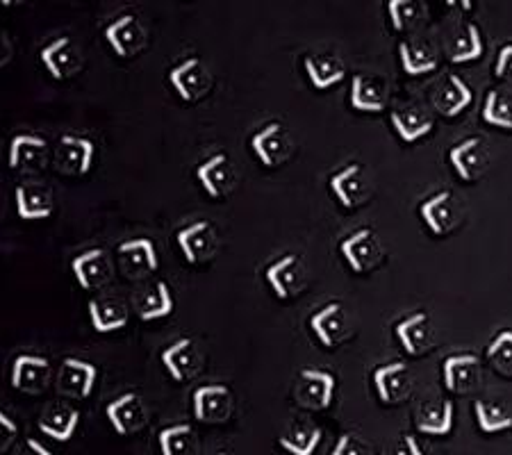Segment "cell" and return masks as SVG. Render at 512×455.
<instances>
[{"mask_svg":"<svg viewBox=\"0 0 512 455\" xmlns=\"http://www.w3.org/2000/svg\"><path fill=\"white\" fill-rule=\"evenodd\" d=\"M419 214L426 226L431 228L433 235L444 237L458 228L462 219V205L449 189H442L440 194H435L426 203H421Z\"/></svg>","mask_w":512,"mask_h":455,"instance_id":"cell-1","label":"cell"},{"mask_svg":"<svg viewBox=\"0 0 512 455\" xmlns=\"http://www.w3.org/2000/svg\"><path fill=\"white\" fill-rule=\"evenodd\" d=\"M251 148L258 160L267 169H276L285 164L292 155V139H289L283 123H269L251 139Z\"/></svg>","mask_w":512,"mask_h":455,"instance_id":"cell-2","label":"cell"},{"mask_svg":"<svg viewBox=\"0 0 512 455\" xmlns=\"http://www.w3.org/2000/svg\"><path fill=\"white\" fill-rule=\"evenodd\" d=\"M169 80L173 89L178 91V96L187 103L201 101L212 87L210 69L205 66L203 60H198V57H189L183 64H178L176 69L169 73Z\"/></svg>","mask_w":512,"mask_h":455,"instance_id":"cell-3","label":"cell"},{"mask_svg":"<svg viewBox=\"0 0 512 455\" xmlns=\"http://www.w3.org/2000/svg\"><path fill=\"white\" fill-rule=\"evenodd\" d=\"M340 251L344 255V260L349 262L351 271L355 273H367L371 269H376L378 262L383 260L381 242H378V237L371 228H360L358 233L346 237Z\"/></svg>","mask_w":512,"mask_h":455,"instance_id":"cell-4","label":"cell"},{"mask_svg":"<svg viewBox=\"0 0 512 455\" xmlns=\"http://www.w3.org/2000/svg\"><path fill=\"white\" fill-rule=\"evenodd\" d=\"M267 283L280 301H289L299 296L305 287L303 260L294 253L283 255V258L276 260L267 269Z\"/></svg>","mask_w":512,"mask_h":455,"instance_id":"cell-5","label":"cell"},{"mask_svg":"<svg viewBox=\"0 0 512 455\" xmlns=\"http://www.w3.org/2000/svg\"><path fill=\"white\" fill-rule=\"evenodd\" d=\"M310 328L326 349H335V346L349 339L351 321L342 303H328L326 308L312 314Z\"/></svg>","mask_w":512,"mask_h":455,"instance_id":"cell-6","label":"cell"},{"mask_svg":"<svg viewBox=\"0 0 512 455\" xmlns=\"http://www.w3.org/2000/svg\"><path fill=\"white\" fill-rule=\"evenodd\" d=\"M335 394V376L321 369H303L296 385V401L308 410H328Z\"/></svg>","mask_w":512,"mask_h":455,"instance_id":"cell-7","label":"cell"},{"mask_svg":"<svg viewBox=\"0 0 512 455\" xmlns=\"http://www.w3.org/2000/svg\"><path fill=\"white\" fill-rule=\"evenodd\" d=\"M449 162L460 180L476 182L487 171L490 153H487V146L481 137H469L462 144L451 148Z\"/></svg>","mask_w":512,"mask_h":455,"instance_id":"cell-8","label":"cell"},{"mask_svg":"<svg viewBox=\"0 0 512 455\" xmlns=\"http://www.w3.org/2000/svg\"><path fill=\"white\" fill-rule=\"evenodd\" d=\"M105 415L119 435L137 433V430H142L148 424L146 405L142 401V396L135 392H128L119 396L117 401H112L107 405Z\"/></svg>","mask_w":512,"mask_h":455,"instance_id":"cell-9","label":"cell"},{"mask_svg":"<svg viewBox=\"0 0 512 455\" xmlns=\"http://www.w3.org/2000/svg\"><path fill=\"white\" fill-rule=\"evenodd\" d=\"M233 410V394L226 385H203L194 392V417L203 424H221Z\"/></svg>","mask_w":512,"mask_h":455,"instance_id":"cell-10","label":"cell"},{"mask_svg":"<svg viewBox=\"0 0 512 455\" xmlns=\"http://www.w3.org/2000/svg\"><path fill=\"white\" fill-rule=\"evenodd\" d=\"M105 39L119 57H135L144 51L146 30L142 28L137 16L126 14L105 28Z\"/></svg>","mask_w":512,"mask_h":455,"instance_id":"cell-11","label":"cell"},{"mask_svg":"<svg viewBox=\"0 0 512 455\" xmlns=\"http://www.w3.org/2000/svg\"><path fill=\"white\" fill-rule=\"evenodd\" d=\"M374 387L385 405L406 401L412 392V376L406 362H392L374 371Z\"/></svg>","mask_w":512,"mask_h":455,"instance_id":"cell-12","label":"cell"},{"mask_svg":"<svg viewBox=\"0 0 512 455\" xmlns=\"http://www.w3.org/2000/svg\"><path fill=\"white\" fill-rule=\"evenodd\" d=\"M94 162V144L89 139L64 135L57 142L55 167L66 176H85Z\"/></svg>","mask_w":512,"mask_h":455,"instance_id":"cell-13","label":"cell"},{"mask_svg":"<svg viewBox=\"0 0 512 455\" xmlns=\"http://www.w3.org/2000/svg\"><path fill=\"white\" fill-rule=\"evenodd\" d=\"M71 271L82 289L103 287L110 283L114 276L112 260L105 248H94V251L78 255V258L71 262Z\"/></svg>","mask_w":512,"mask_h":455,"instance_id":"cell-14","label":"cell"},{"mask_svg":"<svg viewBox=\"0 0 512 455\" xmlns=\"http://www.w3.org/2000/svg\"><path fill=\"white\" fill-rule=\"evenodd\" d=\"M51 380V362L39 355H19L12 367V387L23 394H41Z\"/></svg>","mask_w":512,"mask_h":455,"instance_id":"cell-15","label":"cell"},{"mask_svg":"<svg viewBox=\"0 0 512 455\" xmlns=\"http://www.w3.org/2000/svg\"><path fill=\"white\" fill-rule=\"evenodd\" d=\"M162 364L169 371V376L178 383L194 378L201 369V353L196 349V342L192 337H183L178 342H173L169 349L162 351Z\"/></svg>","mask_w":512,"mask_h":455,"instance_id":"cell-16","label":"cell"},{"mask_svg":"<svg viewBox=\"0 0 512 455\" xmlns=\"http://www.w3.org/2000/svg\"><path fill=\"white\" fill-rule=\"evenodd\" d=\"M96 367L82 360H64L57 374V392L69 396V399H87L96 383Z\"/></svg>","mask_w":512,"mask_h":455,"instance_id":"cell-17","label":"cell"},{"mask_svg":"<svg viewBox=\"0 0 512 455\" xmlns=\"http://www.w3.org/2000/svg\"><path fill=\"white\" fill-rule=\"evenodd\" d=\"M178 246L189 264L208 262L217 248V235L210 221H196L178 233Z\"/></svg>","mask_w":512,"mask_h":455,"instance_id":"cell-18","label":"cell"},{"mask_svg":"<svg viewBox=\"0 0 512 455\" xmlns=\"http://www.w3.org/2000/svg\"><path fill=\"white\" fill-rule=\"evenodd\" d=\"M330 192L335 194L342 208L353 210L369 196V185L362 164H349L330 178Z\"/></svg>","mask_w":512,"mask_h":455,"instance_id":"cell-19","label":"cell"},{"mask_svg":"<svg viewBox=\"0 0 512 455\" xmlns=\"http://www.w3.org/2000/svg\"><path fill=\"white\" fill-rule=\"evenodd\" d=\"M196 178L212 198L228 196L235 187V167L226 153L212 155L196 169Z\"/></svg>","mask_w":512,"mask_h":455,"instance_id":"cell-20","label":"cell"},{"mask_svg":"<svg viewBox=\"0 0 512 455\" xmlns=\"http://www.w3.org/2000/svg\"><path fill=\"white\" fill-rule=\"evenodd\" d=\"M396 337H399V344L408 355H424L431 351L433 346V324L431 317L426 312L410 314L403 321H399L394 328Z\"/></svg>","mask_w":512,"mask_h":455,"instance_id":"cell-21","label":"cell"},{"mask_svg":"<svg viewBox=\"0 0 512 455\" xmlns=\"http://www.w3.org/2000/svg\"><path fill=\"white\" fill-rule=\"evenodd\" d=\"M442 374L444 385H447L449 392L467 394L472 392L478 385V380H481V362H478V358L472 353L451 355V358L444 360Z\"/></svg>","mask_w":512,"mask_h":455,"instance_id":"cell-22","label":"cell"},{"mask_svg":"<svg viewBox=\"0 0 512 455\" xmlns=\"http://www.w3.org/2000/svg\"><path fill=\"white\" fill-rule=\"evenodd\" d=\"M41 62L55 80H66L80 71V53L71 37H60L41 51Z\"/></svg>","mask_w":512,"mask_h":455,"instance_id":"cell-23","label":"cell"},{"mask_svg":"<svg viewBox=\"0 0 512 455\" xmlns=\"http://www.w3.org/2000/svg\"><path fill=\"white\" fill-rule=\"evenodd\" d=\"M16 212L21 219L37 221L48 219L53 214V198L46 185H37V182H23L16 187Z\"/></svg>","mask_w":512,"mask_h":455,"instance_id":"cell-24","label":"cell"},{"mask_svg":"<svg viewBox=\"0 0 512 455\" xmlns=\"http://www.w3.org/2000/svg\"><path fill=\"white\" fill-rule=\"evenodd\" d=\"M78 421H80L78 410H73L71 405L55 403V405H48V408L41 412L39 430L51 437V440L69 442L73 433H76Z\"/></svg>","mask_w":512,"mask_h":455,"instance_id":"cell-25","label":"cell"},{"mask_svg":"<svg viewBox=\"0 0 512 455\" xmlns=\"http://www.w3.org/2000/svg\"><path fill=\"white\" fill-rule=\"evenodd\" d=\"M472 98H474L472 89L465 85V80L453 76V73H451L447 82H444V85L437 89L433 105L444 119H453V117H458V114L465 112L469 105H472Z\"/></svg>","mask_w":512,"mask_h":455,"instance_id":"cell-26","label":"cell"},{"mask_svg":"<svg viewBox=\"0 0 512 455\" xmlns=\"http://www.w3.org/2000/svg\"><path fill=\"white\" fill-rule=\"evenodd\" d=\"M46 151V139L37 135H16L10 144V169L35 171L44 164Z\"/></svg>","mask_w":512,"mask_h":455,"instance_id":"cell-27","label":"cell"},{"mask_svg":"<svg viewBox=\"0 0 512 455\" xmlns=\"http://www.w3.org/2000/svg\"><path fill=\"white\" fill-rule=\"evenodd\" d=\"M401 66L408 76H424L437 69V53L426 39H406L399 44Z\"/></svg>","mask_w":512,"mask_h":455,"instance_id":"cell-28","label":"cell"},{"mask_svg":"<svg viewBox=\"0 0 512 455\" xmlns=\"http://www.w3.org/2000/svg\"><path fill=\"white\" fill-rule=\"evenodd\" d=\"M387 103V85L378 78L353 76L351 105L358 112H383Z\"/></svg>","mask_w":512,"mask_h":455,"instance_id":"cell-29","label":"cell"},{"mask_svg":"<svg viewBox=\"0 0 512 455\" xmlns=\"http://www.w3.org/2000/svg\"><path fill=\"white\" fill-rule=\"evenodd\" d=\"M89 319L98 333H112V330H121L128 324V310L126 305L110 296H101V299L89 301L87 305Z\"/></svg>","mask_w":512,"mask_h":455,"instance_id":"cell-30","label":"cell"},{"mask_svg":"<svg viewBox=\"0 0 512 455\" xmlns=\"http://www.w3.org/2000/svg\"><path fill=\"white\" fill-rule=\"evenodd\" d=\"M321 437H324V433H321L319 426L310 424V421L305 419H299L278 437V444L292 455H312L317 451Z\"/></svg>","mask_w":512,"mask_h":455,"instance_id":"cell-31","label":"cell"},{"mask_svg":"<svg viewBox=\"0 0 512 455\" xmlns=\"http://www.w3.org/2000/svg\"><path fill=\"white\" fill-rule=\"evenodd\" d=\"M117 253L132 276H142V273L158 269V253H155L151 239H130V242L119 246Z\"/></svg>","mask_w":512,"mask_h":455,"instance_id":"cell-32","label":"cell"},{"mask_svg":"<svg viewBox=\"0 0 512 455\" xmlns=\"http://www.w3.org/2000/svg\"><path fill=\"white\" fill-rule=\"evenodd\" d=\"M392 126L403 142L412 144L421 137L431 135L433 119L424 110H419V107H403V110L392 112Z\"/></svg>","mask_w":512,"mask_h":455,"instance_id":"cell-33","label":"cell"},{"mask_svg":"<svg viewBox=\"0 0 512 455\" xmlns=\"http://www.w3.org/2000/svg\"><path fill=\"white\" fill-rule=\"evenodd\" d=\"M305 73H308V78L315 89L335 87L337 82H342L346 76L344 64L337 60L335 55L326 53L305 57Z\"/></svg>","mask_w":512,"mask_h":455,"instance_id":"cell-34","label":"cell"},{"mask_svg":"<svg viewBox=\"0 0 512 455\" xmlns=\"http://www.w3.org/2000/svg\"><path fill=\"white\" fill-rule=\"evenodd\" d=\"M417 428L426 435H449L453 428V403L451 401H428L419 410Z\"/></svg>","mask_w":512,"mask_h":455,"instance_id":"cell-35","label":"cell"},{"mask_svg":"<svg viewBox=\"0 0 512 455\" xmlns=\"http://www.w3.org/2000/svg\"><path fill=\"white\" fill-rule=\"evenodd\" d=\"M158 442H160L162 455H196L198 451L194 428L187 424L164 428L158 437Z\"/></svg>","mask_w":512,"mask_h":455,"instance_id":"cell-36","label":"cell"},{"mask_svg":"<svg viewBox=\"0 0 512 455\" xmlns=\"http://www.w3.org/2000/svg\"><path fill=\"white\" fill-rule=\"evenodd\" d=\"M474 415L483 433H503V430L512 428V415L506 410V405L501 403L478 399L474 403Z\"/></svg>","mask_w":512,"mask_h":455,"instance_id":"cell-37","label":"cell"},{"mask_svg":"<svg viewBox=\"0 0 512 455\" xmlns=\"http://www.w3.org/2000/svg\"><path fill=\"white\" fill-rule=\"evenodd\" d=\"M137 312L144 321L169 317V314L173 312V296H171L169 285L162 283V280L160 283H155L153 292L144 294L142 301L137 303Z\"/></svg>","mask_w":512,"mask_h":455,"instance_id":"cell-38","label":"cell"},{"mask_svg":"<svg viewBox=\"0 0 512 455\" xmlns=\"http://www.w3.org/2000/svg\"><path fill=\"white\" fill-rule=\"evenodd\" d=\"M481 57H483L481 30H478L476 23H467L465 32H462L451 48V62L465 64V62L481 60Z\"/></svg>","mask_w":512,"mask_h":455,"instance_id":"cell-39","label":"cell"},{"mask_svg":"<svg viewBox=\"0 0 512 455\" xmlns=\"http://www.w3.org/2000/svg\"><path fill=\"white\" fill-rule=\"evenodd\" d=\"M387 14H390L394 30H410L419 26L421 16H424V5L415 3V0H390Z\"/></svg>","mask_w":512,"mask_h":455,"instance_id":"cell-40","label":"cell"},{"mask_svg":"<svg viewBox=\"0 0 512 455\" xmlns=\"http://www.w3.org/2000/svg\"><path fill=\"white\" fill-rule=\"evenodd\" d=\"M483 119L490 126H497L503 130H512V105L499 91H490L483 105Z\"/></svg>","mask_w":512,"mask_h":455,"instance_id":"cell-41","label":"cell"},{"mask_svg":"<svg viewBox=\"0 0 512 455\" xmlns=\"http://www.w3.org/2000/svg\"><path fill=\"white\" fill-rule=\"evenodd\" d=\"M487 358L499 374L512 376V330H501L494 337V342L487 346Z\"/></svg>","mask_w":512,"mask_h":455,"instance_id":"cell-42","label":"cell"},{"mask_svg":"<svg viewBox=\"0 0 512 455\" xmlns=\"http://www.w3.org/2000/svg\"><path fill=\"white\" fill-rule=\"evenodd\" d=\"M333 455H371V449L360 435L346 433L340 437V440H337Z\"/></svg>","mask_w":512,"mask_h":455,"instance_id":"cell-43","label":"cell"},{"mask_svg":"<svg viewBox=\"0 0 512 455\" xmlns=\"http://www.w3.org/2000/svg\"><path fill=\"white\" fill-rule=\"evenodd\" d=\"M383 455H424V451H421V446L417 444L415 437L403 435Z\"/></svg>","mask_w":512,"mask_h":455,"instance_id":"cell-44","label":"cell"},{"mask_svg":"<svg viewBox=\"0 0 512 455\" xmlns=\"http://www.w3.org/2000/svg\"><path fill=\"white\" fill-rule=\"evenodd\" d=\"M494 76L499 80L512 78V44L503 46L497 57V64H494Z\"/></svg>","mask_w":512,"mask_h":455,"instance_id":"cell-45","label":"cell"},{"mask_svg":"<svg viewBox=\"0 0 512 455\" xmlns=\"http://www.w3.org/2000/svg\"><path fill=\"white\" fill-rule=\"evenodd\" d=\"M16 440V424L14 421L0 412V451H7Z\"/></svg>","mask_w":512,"mask_h":455,"instance_id":"cell-46","label":"cell"},{"mask_svg":"<svg viewBox=\"0 0 512 455\" xmlns=\"http://www.w3.org/2000/svg\"><path fill=\"white\" fill-rule=\"evenodd\" d=\"M14 455H51V451L44 449V446H41L37 440H32V437H28V440L21 444V449L16 451Z\"/></svg>","mask_w":512,"mask_h":455,"instance_id":"cell-47","label":"cell"},{"mask_svg":"<svg viewBox=\"0 0 512 455\" xmlns=\"http://www.w3.org/2000/svg\"><path fill=\"white\" fill-rule=\"evenodd\" d=\"M12 57V46H10V39L5 37V32H0V66H5L10 62Z\"/></svg>","mask_w":512,"mask_h":455,"instance_id":"cell-48","label":"cell"},{"mask_svg":"<svg viewBox=\"0 0 512 455\" xmlns=\"http://www.w3.org/2000/svg\"><path fill=\"white\" fill-rule=\"evenodd\" d=\"M214 455H230L228 451H221V453H214Z\"/></svg>","mask_w":512,"mask_h":455,"instance_id":"cell-49","label":"cell"}]
</instances>
